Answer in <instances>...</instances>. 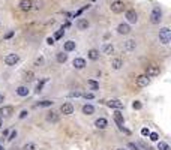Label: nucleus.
<instances>
[{
	"instance_id": "obj_25",
	"label": "nucleus",
	"mask_w": 171,
	"mask_h": 150,
	"mask_svg": "<svg viewBox=\"0 0 171 150\" xmlns=\"http://www.w3.org/2000/svg\"><path fill=\"white\" fill-rule=\"evenodd\" d=\"M83 112L87 114V116H90V114H93V112H95V107H93V105H90V104H86L84 107H83Z\"/></svg>"
},
{
	"instance_id": "obj_42",
	"label": "nucleus",
	"mask_w": 171,
	"mask_h": 150,
	"mask_svg": "<svg viewBox=\"0 0 171 150\" xmlns=\"http://www.w3.org/2000/svg\"><path fill=\"white\" fill-rule=\"evenodd\" d=\"M12 36H14V32H8V33L5 35V38H6V39H9V38H12Z\"/></svg>"
},
{
	"instance_id": "obj_15",
	"label": "nucleus",
	"mask_w": 171,
	"mask_h": 150,
	"mask_svg": "<svg viewBox=\"0 0 171 150\" xmlns=\"http://www.w3.org/2000/svg\"><path fill=\"white\" fill-rule=\"evenodd\" d=\"M117 32H119V35H128L131 32V27H129V24H119Z\"/></svg>"
},
{
	"instance_id": "obj_41",
	"label": "nucleus",
	"mask_w": 171,
	"mask_h": 150,
	"mask_svg": "<svg viewBox=\"0 0 171 150\" xmlns=\"http://www.w3.org/2000/svg\"><path fill=\"white\" fill-rule=\"evenodd\" d=\"M71 96H81V92H78V90H77V92H72Z\"/></svg>"
},
{
	"instance_id": "obj_8",
	"label": "nucleus",
	"mask_w": 171,
	"mask_h": 150,
	"mask_svg": "<svg viewBox=\"0 0 171 150\" xmlns=\"http://www.w3.org/2000/svg\"><path fill=\"white\" fill-rule=\"evenodd\" d=\"M126 20H128L129 23H137L138 21V14L134 9H129L128 12H126Z\"/></svg>"
},
{
	"instance_id": "obj_18",
	"label": "nucleus",
	"mask_w": 171,
	"mask_h": 150,
	"mask_svg": "<svg viewBox=\"0 0 171 150\" xmlns=\"http://www.w3.org/2000/svg\"><path fill=\"white\" fill-rule=\"evenodd\" d=\"M102 53L104 54H113L114 53V47H113V44H104V47H102Z\"/></svg>"
},
{
	"instance_id": "obj_6",
	"label": "nucleus",
	"mask_w": 171,
	"mask_h": 150,
	"mask_svg": "<svg viewBox=\"0 0 171 150\" xmlns=\"http://www.w3.org/2000/svg\"><path fill=\"white\" fill-rule=\"evenodd\" d=\"M60 112L65 114V116H71L74 112V105L71 102H65L62 107H60Z\"/></svg>"
},
{
	"instance_id": "obj_34",
	"label": "nucleus",
	"mask_w": 171,
	"mask_h": 150,
	"mask_svg": "<svg viewBox=\"0 0 171 150\" xmlns=\"http://www.w3.org/2000/svg\"><path fill=\"white\" fill-rule=\"evenodd\" d=\"M128 149H131V150H141V149H140V146H138V144H135V143H129Z\"/></svg>"
},
{
	"instance_id": "obj_36",
	"label": "nucleus",
	"mask_w": 171,
	"mask_h": 150,
	"mask_svg": "<svg viewBox=\"0 0 171 150\" xmlns=\"http://www.w3.org/2000/svg\"><path fill=\"white\" fill-rule=\"evenodd\" d=\"M150 134V131H149V128H143L141 129V135H144V137H147Z\"/></svg>"
},
{
	"instance_id": "obj_39",
	"label": "nucleus",
	"mask_w": 171,
	"mask_h": 150,
	"mask_svg": "<svg viewBox=\"0 0 171 150\" xmlns=\"http://www.w3.org/2000/svg\"><path fill=\"white\" fill-rule=\"evenodd\" d=\"M47 44H48V45H53V44H54V39H53V38H47Z\"/></svg>"
},
{
	"instance_id": "obj_37",
	"label": "nucleus",
	"mask_w": 171,
	"mask_h": 150,
	"mask_svg": "<svg viewBox=\"0 0 171 150\" xmlns=\"http://www.w3.org/2000/svg\"><path fill=\"white\" fill-rule=\"evenodd\" d=\"M15 137H17V131H12V132H11V135H9V138H8V140H9V141H12V140H14V138H15Z\"/></svg>"
},
{
	"instance_id": "obj_19",
	"label": "nucleus",
	"mask_w": 171,
	"mask_h": 150,
	"mask_svg": "<svg viewBox=\"0 0 171 150\" xmlns=\"http://www.w3.org/2000/svg\"><path fill=\"white\" fill-rule=\"evenodd\" d=\"M87 57H89L90 60H98V59H99V51L95 50V48H92V50L87 53Z\"/></svg>"
},
{
	"instance_id": "obj_20",
	"label": "nucleus",
	"mask_w": 171,
	"mask_h": 150,
	"mask_svg": "<svg viewBox=\"0 0 171 150\" xmlns=\"http://www.w3.org/2000/svg\"><path fill=\"white\" fill-rule=\"evenodd\" d=\"M111 66H113V69L119 71V69L123 66V60H122V59H113V62H111Z\"/></svg>"
},
{
	"instance_id": "obj_4",
	"label": "nucleus",
	"mask_w": 171,
	"mask_h": 150,
	"mask_svg": "<svg viewBox=\"0 0 171 150\" xmlns=\"http://www.w3.org/2000/svg\"><path fill=\"white\" fill-rule=\"evenodd\" d=\"M135 84H137L138 87H147V86L150 84V78H149L147 75H138V77L135 78Z\"/></svg>"
},
{
	"instance_id": "obj_23",
	"label": "nucleus",
	"mask_w": 171,
	"mask_h": 150,
	"mask_svg": "<svg viewBox=\"0 0 171 150\" xmlns=\"http://www.w3.org/2000/svg\"><path fill=\"white\" fill-rule=\"evenodd\" d=\"M17 95H18V96H27V95H29V89H27L26 86H20V87L17 89Z\"/></svg>"
},
{
	"instance_id": "obj_44",
	"label": "nucleus",
	"mask_w": 171,
	"mask_h": 150,
	"mask_svg": "<svg viewBox=\"0 0 171 150\" xmlns=\"http://www.w3.org/2000/svg\"><path fill=\"white\" fill-rule=\"evenodd\" d=\"M5 102V96L3 95H0V104H3Z\"/></svg>"
},
{
	"instance_id": "obj_9",
	"label": "nucleus",
	"mask_w": 171,
	"mask_h": 150,
	"mask_svg": "<svg viewBox=\"0 0 171 150\" xmlns=\"http://www.w3.org/2000/svg\"><path fill=\"white\" fill-rule=\"evenodd\" d=\"M12 114H14V108L11 105H6V107L0 108V116H3V117H11Z\"/></svg>"
},
{
	"instance_id": "obj_7",
	"label": "nucleus",
	"mask_w": 171,
	"mask_h": 150,
	"mask_svg": "<svg viewBox=\"0 0 171 150\" xmlns=\"http://www.w3.org/2000/svg\"><path fill=\"white\" fill-rule=\"evenodd\" d=\"M146 75L150 78V77H156L159 75V66H155V65H150L146 68Z\"/></svg>"
},
{
	"instance_id": "obj_10",
	"label": "nucleus",
	"mask_w": 171,
	"mask_h": 150,
	"mask_svg": "<svg viewBox=\"0 0 171 150\" xmlns=\"http://www.w3.org/2000/svg\"><path fill=\"white\" fill-rule=\"evenodd\" d=\"M107 105H108L110 108H116V110H122V108H123V102H120V101H117V99H111V101H108Z\"/></svg>"
},
{
	"instance_id": "obj_33",
	"label": "nucleus",
	"mask_w": 171,
	"mask_h": 150,
	"mask_svg": "<svg viewBox=\"0 0 171 150\" xmlns=\"http://www.w3.org/2000/svg\"><path fill=\"white\" fill-rule=\"evenodd\" d=\"M149 137H150V140H152V141H158V140H159L158 132H152V134H149Z\"/></svg>"
},
{
	"instance_id": "obj_16",
	"label": "nucleus",
	"mask_w": 171,
	"mask_h": 150,
	"mask_svg": "<svg viewBox=\"0 0 171 150\" xmlns=\"http://www.w3.org/2000/svg\"><path fill=\"white\" fill-rule=\"evenodd\" d=\"M114 120H116V123L119 125V128H120V126H123V123H125L123 114H122L120 111H116V112H114Z\"/></svg>"
},
{
	"instance_id": "obj_2",
	"label": "nucleus",
	"mask_w": 171,
	"mask_h": 150,
	"mask_svg": "<svg viewBox=\"0 0 171 150\" xmlns=\"http://www.w3.org/2000/svg\"><path fill=\"white\" fill-rule=\"evenodd\" d=\"M161 20H162V11H161V8L156 6V8H153V11L150 14V23L152 24H159Z\"/></svg>"
},
{
	"instance_id": "obj_1",
	"label": "nucleus",
	"mask_w": 171,
	"mask_h": 150,
	"mask_svg": "<svg viewBox=\"0 0 171 150\" xmlns=\"http://www.w3.org/2000/svg\"><path fill=\"white\" fill-rule=\"evenodd\" d=\"M159 41H161V44H164V45H168L171 41V30L168 27H164V29H161V32H159Z\"/></svg>"
},
{
	"instance_id": "obj_29",
	"label": "nucleus",
	"mask_w": 171,
	"mask_h": 150,
	"mask_svg": "<svg viewBox=\"0 0 171 150\" xmlns=\"http://www.w3.org/2000/svg\"><path fill=\"white\" fill-rule=\"evenodd\" d=\"M33 77H35V74H33L32 71H27V72L24 74V80H26V81H32Z\"/></svg>"
},
{
	"instance_id": "obj_38",
	"label": "nucleus",
	"mask_w": 171,
	"mask_h": 150,
	"mask_svg": "<svg viewBox=\"0 0 171 150\" xmlns=\"http://www.w3.org/2000/svg\"><path fill=\"white\" fill-rule=\"evenodd\" d=\"M27 114H29V112L26 111V110H23V111L20 112V119H24V117H26V116H27Z\"/></svg>"
},
{
	"instance_id": "obj_13",
	"label": "nucleus",
	"mask_w": 171,
	"mask_h": 150,
	"mask_svg": "<svg viewBox=\"0 0 171 150\" xmlns=\"http://www.w3.org/2000/svg\"><path fill=\"white\" fill-rule=\"evenodd\" d=\"M45 119H47V122H50V123H57V122H59V114L54 111H50V112H47Z\"/></svg>"
},
{
	"instance_id": "obj_32",
	"label": "nucleus",
	"mask_w": 171,
	"mask_h": 150,
	"mask_svg": "<svg viewBox=\"0 0 171 150\" xmlns=\"http://www.w3.org/2000/svg\"><path fill=\"white\" fill-rule=\"evenodd\" d=\"M45 81H47V78H44L42 81H39V83H38V86H36V93H39V92L42 90V87H44V84H45Z\"/></svg>"
},
{
	"instance_id": "obj_21",
	"label": "nucleus",
	"mask_w": 171,
	"mask_h": 150,
	"mask_svg": "<svg viewBox=\"0 0 171 150\" xmlns=\"http://www.w3.org/2000/svg\"><path fill=\"white\" fill-rule=\"evenodd\" d=\"M125 48L128 50V51H132V50H135L137 48V42L134 41V39H129L125 42Z\"/></svg>"
},
{
	"instance_id": "obj_24",
	"label": "nucleus",
	"mask_w": 171,
	"mask_h": 150,
	"mask_svg": "<svg viewBox=\"0 0 171 150\" xmlns=\"http://www.w3.org/2000/svg\"><path fill=\"white\" fill-rule=\"evenodd\" d=\"M56 60H57L59 63H65V62L68 60V54H66V53H57Z\"/></svg>"
},
{
	"instance_id": "obj_22",
	"label": "nucleus",
	"mask_w": 171,
	"mask_h": 150,
	"mask_svg": "<svg viewBox=\"0 0 171 150\" xmlns=\"http://www.w3.org/2000/svg\"><path fill=\"white\" fill-rule=\"evenodd\" d=\"M75 42L74 41H68V42H65V51L66 53H69V51H74L75 50Z\"/></svg>"
},
{
	"instance_id": "obj_27",
	"label": "nucleus",
	"mask_w": 171,
	"mask_h": 150,
	"mask_svg": "<svg viewBox=\"0 0 171 150\" xmlns=\"http://www.w3.org/2000/svg\"><path fill=\"white\" fill-rule=\"evenodd\" d=\"M87 84H89L93 90H98V89H99V83H98V81H95V80H89V81H87Z\"/></svg>"
},
{
	"instance_id": "obj_12",
	"label": "nucleus",
	"mask_w": 171,
	"mask_h": 150,
	"mask_svg": "<svg viewBox=\"0 0 171 150\" xmlns=\"http://www.w3.org/2000/svg\"><path fill=\"white\" fill-rule=\"evenodd\" d=\"M32 6H33V2H32V0H21V2H20V8H21V11H24V12L30 11Z\"/></svg>"
},
{
	"instance_id": "obj_45",
	"label": "nucleus",
	"mask_w": 171,
	"mask_h": 150,
	"mask_svg": "<svg viewBox=\"0 0 171 150\" xmlns=\"http://www.w3.org/2000/svg\"><path fill=\"white\" fill-rule=\"evenodd\" d=\"M116 150H128V149H125V147H119V149H116Z\"/></svg>"
},
{
	"instance_id": "obj_43",
	"label": "nucleus",
	"mask_w": 171,
	"mask_h": 150,
	"mask_svg": "<svg viewBox=\"0 0 171 150\" xmlns=\"http://www.w3.org/2000/svg\"><path fill=\"white\" fill-rule=\"evenodd\" d=\"M41 8H42V3L38 2V3H36V9H41Z\"/></svg>"
},
{
	"instance_id": "obj_17",
	"label": "nucleus",
	"mask_w": 171,
	"mask_h": 150,
	"mask_svg": "<svg viewBox=\"0 0 171 150\" xmlns=\"http://www.w3.org/2000/svg\"><path fill=\"white\" fill-rule=\"evenodd\" d=\"M89 26H90V24H89V21H87L86 18H80L78 23H77V27H78L80 30H87Z\"/></svg>"
},
{
	"instance_id": "obj_11",
	"label": "nucleus",
	"mask_w": 171,
	"mask_h": 150,
	"mask_svg": "<svg viewBox=\"0 0 171 150\" xmlns=\"http://www.w3.org/2000/svg\"><path fill=\"white\" fill-rule=\"evenodd\" d=\"M72 65H74L75 69H84L86 68V60L84 59H81V57H77V59H74Z\"/></svg>"
},
{
	"instance_id": "obj_30",
	"label": "nucleus",
	"mask_w": 171,
	"mask_h": 150,
	"mask_svg": "<svg viewBox=\"0 0 171 150\" xmlns=\"http://www.w3.org/2000/svg\"><path fill=\"white\" fill-rule=\"evenodd\" d=\"M132 108H134V110H141V108H143V104H141L140 101H134V102H132Z\"/></svg>"
},
{
	"instance_id": "obj_5",
	"label": "nucleus",
	"mask_w": 171,
	"mask_h": 150,
	"mask_svg": "<svg viewBox=\"0 0 171 150\" xmlns=\"http://www.w3.org/2000/svg\"><path fill=\"white\" fill-rule=\"evenodd\" d=\"M110 8H111V11H113L114 14H120V12H123V9H125V3L120 2V0H116V2L111 3Z\"/></svg>"
},
{
	"instance_id": "obj_40",
	"label": "nucleus",
	"mask_w": 171,
	"mask_h": 150,
	"mask_svg": "<svg viewBox=\"0 0 171 150\" xmlns=\"http://www.w3.org/2000/svg\"><path fill=\"white\" fill-rule=\"evenodd\" d=\"M84 98L86 99H93V93H86Z\"/></svg>"
},
{
	"instance_id": "obj_35",
	"label": "nucleus",
	"mask_w": 171,
	"mask_h": 150,
	"mask_svg": "<svg viewBox=\"0 0 171 150\" xmlns=\"http://www.w3.org/2000/svg\"><path fill=\"white\" fill-rule=\"evenodd\" d=\"M63 33H65V32H63V29H62V30H59V32H56V35H54L53 39H60V38L63 36Z\"/></svg>"
},
{
	"instance_id": "obj_3",
	"label": "nucleus",
	"mask_w": 171,
	"mask_h": 150,
	"mask_svg": "<svg viewBox=\"0 0 171 150\" xmlns=\"http://www.w3.org/2000/svg\"><path fill=\"white\" fill-rule=\"evenodd\" d=\"M5 65H8V66H15L18 62H20V57H18V54H8V56H5Z\"/></svg>"
},
{
	"instance_id": "obj_47",
	"label": "nucleus",
	"mask_w": 171,
	"mask_h": 150,
	"mask_svg": "<svg viewBox=\"0 0 171 150\" xmlns=\"http://www.w3.org/2000/svg\"><path fill=\"white\" fill-rule=\"evenodd\" d=\"M0 150H5V149H3V147H2V146H0Z\"/></svg>"
},
{
	"instance_id": "obj_31",
	"label": "nucleus",
	"mask_w": 171,
	"mask_h": 150,
	"mask_svg": "<svg viewBox=\"0 0 171 150\" xmlns=\"http://www.w3.org/2000/svg\"><path fill=\"white\" fill-rule=\"evenodd\" d=\"M35 149H36V146L33 143H26L24 147H23V150H35Z\"/></svg>"
},
{
	"instance_id": "obj_46",
	"label": "nucleus",
	"mask_w": 171,
	"mask_h": 150,
	"mask_svg": "<svg viewBox=\"0 0 171 150\" xmlns=\"http://www.w3.org/2000/svg\"><path fill=\"white\" fill-rule=\"evenodd\" d=\"M2 125H3V122H2V117H0V128H2Z\"/></svg>"
},
{
	"instance_id": "obj_26",
	"label": "nucleus",
	"mask_w": 171,
	"mask_h": 150,
	"mask_svg": "<svg viewBox=\"0 0 171 150\" xmlns=\"http://www.w3.org/2000/svg\"><path fill=\"white\" fill-rule=\"evenodd\" d=\"M53 104H54L53 101H41V102L36 104V107H39V108H47V107H51Z\"/></svg>"
},
{
	"instance_id": "obj_28",
	"label": "nucleus",
	"mask_w": 171,
	"mask_h": 150,
	"mask_svg": "<svg viewBox=\"0 0 171 150\" xmlns=\"http://www.w3.org/2000/svg\"><path fill=\"white\" fill-rule=\"evenodd\" d=\"M158 150H171V149H170V146H168L167 143L159 141V143H158Z\"/></svg>"
},
{
	"instance_id": "obj_14",
	"label": "nucleus",
	"mask_w": 171,
	"mask_h": 150,
	"mask_svg": "<svg viewBox=\"0 0 171 150\" xmlns=\"http://www.w3.org/2000/svg\"><path fill=\"white\" fill-rule=\"evenodd\" d=\"M95 126H96L98 129H105V128L108 126V122H107V119H104V117H99V119L95 122Z\"/></svg>"
}]
</instances>
